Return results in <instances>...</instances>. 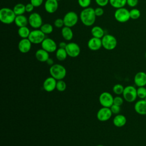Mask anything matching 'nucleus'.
<instances>
[{"mask_svg": "<svg viewBox=\"0 0 146 146\" xmlns=\"http://www.w3.org/2000/svg\"><path fill=\"white\" fill-rule=\"evenodd\" d=\"M124 98L119 96H116L115 98H113V104L120 106L123 104V100Z\"/></svg>", "mask_w": 146, "mask_h": 146, "instance_id": "c9c22d12", "label": "nucleus"}, {"mask_svg": "<svg viewBox=\"0 0 146 146\" xmlns=\"http://www.w3.org/2000/svg\"><path fill=\"white\" fill-rule=\"evenodd\" d=\"M137 97L140 99H144L146 98V88L145 87H139L137 88Z\"/></svg>", "mask_w": 146, "mask_h": 146, "instance_id": "2f4dec72", "label": "nucleus"}, {"mask_svg": "<svg viewBox=\"0 0 146 146\" xmlns=\"http://www.w3.org/2000/svg\"><path fill=\"white\" fill-rule=\"evenodd\" d=\"M94 11H95V14L96 17H100V16L103 15L104 14V10L102 8V7L99 6V7L94 9Z\"/></svg>", "mask_w": 146, "mask_h": 146, "instance_id": "4c0bfd02", "label": "nucleus"}, {"mask_svg": "<svg viewBox=\"0 0 146 146\" xmlns=\"http://www.w3.org/2000/svg\"><path fill=\"white\" fill-rule=\"evenodd\" d=\"M46 11L49 14H52L58 9V1L56 0H46L44 5Z\"/></svg>", "mask_w": 146, "mask_h": 146, "instance_id": "a211bd4d", "label": "nucleus"}, {"mask_svg": "<svg viewBox=\"0 0 146 146\" xmlns=\"http://www.w3.org/2000/svg\"><path fill=\"white\" fill-rule=\"evenodd\" d=\"M40 44L42 48L49 53L54 52L58 49L56 42L50 38H46Z\"/></svg>", "mask_w": 146, "mask_h": 146, "instance_id": "9b49d317", "label": "nucleus"}, {"mask_svg": "<svg viewBox=\"0 0 146 146\" xmlns=\"http://www.w3.org/2000/svg\"><path fill=\"white\" fill-rule=\"evenodd\" d=\"M100 104L104 107L110 108L113 104V97L108 92H102L99 98Z\"/></svg>", "mask_w": 146, "mask_h": 146, "instance_id": "9d476101", "label": "nucleus"}, {"mask_svg": "<svg viewBox=\"0 0 146 146\" xmlns=\"http://www.w3.org/2000/svg\"><path fill=\"white\" fill-rule=\"evenodd\" d=\"M111 111L112 113V114H115V115H117L119 114V113L120 111V106L115 105V104H112L111 106V107H110Z\"/></svg>", "mask_w": 146, "mask_h": 146, "instance_id": "e433bc0d", "label": "nucleus"}, {"mask_svg": "<svg viewBox=\"0 0 146 146\" xmlns=\"http://www.w3.org/2000/svg\"><path fill=\"white\" fill-rule=\"evenodd\" d=\"M40 29L45 35L50 34L53 31V26L50 23H46L42 25Z\"/></svg>", "mask_w": 146, "mask_h": 146, "instance_id": "c85d7f7f", "label": "nucleus"}, {"mask_svg": "<svg viewBox=\"0 0 146 146\" xmlns=\"http://www.w3.org/2000/svg\"><path fill=\"white\" fill-rule=\"evenodd\" d=\"M55 56L58 60L63 61L66 59L68 55L65 48H59L56 51Z\"/></svg>", "mask_w": 146, "mask_h": 146, "instance_id": "a878e982", "label": "nucleus"}, {"mask_svg": "<svg viewBox=\"0 0 146 146\" xmlns=\"http://www.w3.org/2000/svg\"><path fill=\"white\" fill-rule=\"evenodd\" d=\"M124 87L121 84H116L112 88L113 92L117 95H120L121 94H123V91H124Z\"/></svg>", "mask_w": 146, "mask_h": 146, "instance_id": "7c9ffc66", "label": "nucleus"}, {"mask_svg": "<svg viewBox=\"0 0 146 146\" xmlns=\"http://www.w3.org/2000/svg\"><path fill=\"white\" fill-rule=\"evenodd\" d=\"M16 15L11 9L9 7H3L0 10V21L6 25H10L14 22Z\"/></svg>", "mask_w": 146, "mask_h": 146, "instance_id": "f03ea898", "label": "nucleus"}, {"mask_svg": "<svg viewBox=\"0 0 146 146\" xmlns=\"http://www.w3.org/2000/svg\"><path fill=\"white\" fill-rule=\"evenodd\" d=\"M68 56L71 58L77 57L80 52L79 46L75 42H69L65 48Z\"/></svg>", "mask_w": 146, "mask_h": 146, "instance_id": "f8f14e48", "label": "nucleus"}, {"mask_svg": "<svg viewBox=\"0 0 146 146\" xmlns=\"http://www.w3.org/2000/svg\"><path fill=\"white\" fill-rule=\"evenodd\" d=\"M45 35L40 29H34L30 31L28 38L32 44H40L46 38Z\"/></svg>", "mask_w": 146, "mask_h": 146, "instance_id": "1a4fd4ad", "label": "nucleus"}, {"mask_svg": "<svg viewBox=\"0 0 146 146\" xmlns=\"http://www.w3.org/2000/svg\"><path fill=\"white\" fill-rule=\"evenodd\" d=\"M61 34H62V38L66 40L69 41L73 38L74 34L71 29V27H69L64 26L62 28Z\"/></svg>", "mask_w": 146, "mask_h": 146, "instance_id": "4be33fe9", "label": "nucleus"}, {"mask_svg": "<svg viewBox=\"0 0 146 146\" xmlns=\"http://www.w3.org/2000/svg\"><path fill=\"white\" fill-rule=\"evenodd\" d=\"M14 23L18 27L27 26V24H29L28 18L24 15H16Z\"/></svg>", "mask_w": 146, "mask_h": 146, "instance_id": "5701e85b", "label": "nucleus"}, {"mask_svg": "<svg viewBox=\"0 0 146 146\" xmlns=\"http://www.w3.org/2000/svg\"><path fill=\"white\" fill-rule=\"evenodd\" d=\"M96 15L94 9L92 7H87L83 9L79 15V19L82 23L86 26H92L96 21Z\"/></svg>", "mask_w": 146, "mask_h": 146, "instance_id": "f257e3e1", "label": "nucleus"}, {"mask_svg": "<svg viewBox=\"0 0 146 146\" xmlns=\"http://www.w3.org/2000/svg\"><path fill=\"white\" fill-rule=\"evenodd\" d=\"M139 0H127V5L131 7H135L138 4Z\"/></svg>", "mask_w": 146, "mask_h": 146, "instance_id": "a19ab883", "label": "nucleus"}, {"mask_svg": "<svg viewBox=\"0 0 146 146\" xmlns=\"http://www.w3.org/2000/svg\"><path fill=\"white\" fill-rule=\"evenodd\" d=\"M96 146H104V145H101V144H100V145H96Z\"/></svg>", "mask_w": 146, "mask_h": 146, "instance_id": "a18cd8bd", "label": "nucleus"}, {"mask_svg": "<svg viewBox=\"0 0 146 146\" xmlns=\"http://www.w3.org/2000/svg\"><path fill=\"white\" fill-rule=\"evenodd\" d=\"M28 21L29 25L34 29H40L43 25V21L41 15L36 12L31 13L29 17Z\"/></svg>", "mask_w": 146, "mask_h": 146, "instance_id": "6e6552de", "label": "nucleus"}, {"mask_svg": "<svg viewBox=\"0 0 146 146\" xmlns=\"http://www.w3.org/2000/svg\"><path fill=\"white\" fill-rule=\"evenodd\" d=\"M129 15L131 19L135 20L140 18L141 15V13L139 9L136 8H133L129 11Z\"/></svg>", "mask_w": 146, "mask_h": 146, "instance_id": "c756f323", "label": "nucleus"}, {"mask_svg": "<svg viewBox=\"0 0 146 146\" xmlns=\"http://www.w3.org/2000/svg\"><path fill=\"white\" fill-rule=\"evenodd\" d=\"M91 33L93 37L100 39H102L105 35L104 30L99 26H95L92 27L91 30Z\"/></svg>", "mask_w": 146, "mask_h": 146, "instance_id": "b1692460", "label": "nucleus"}, {"mask_svg": "<svg viewBox=\"0 0 146 146\" xmlns=\"http://www.w3.org/2000/svg\"><path fill=\"white\" fill-rule=\"evenodd\" d=\"M114 17L120 23L127 22L131 19L129 11L124 7L117 9L114 13Z\"/></svg>", "mask_w": 146, "mask_h": 146, "instance_id": "423d86ee", "label": "nucleus"}, {"mask_svg": "<svg viewBox=\"0 0 146 146\" xmlns=\"http://www.w3.org/2000/svg\"><path fill=\"white\" fill-rule=\"evenodd\" d=\"M13 11L15 13L16 15H23V14L26 12L25 5L23 3H19L16 4L13 7Z\"/></svg>", "mask_w": 146, "mask_h": 146, "instance_id": "bb28decb", "label": "nucleus"}, {"mask_svg": "<svg viewBox=\"0 0 146 146\" xmlns=\"http://www.w3.org/2000/svg\"><path fill=\"white\" fill-rule=\"evenodd\" d=\"M30 2L35 7H38L42 5L43 2V0H30Z\"/></svg>", "mask_w": 146, "mask_h": 146, "instance_id": "ea45409f", "label": "nucleus"}, {"mask_svg": "<svg viewBox=\"0 0 146 146\" xmlns=\"http://www.w3.org/2000/svg\"><path fill=\"white\" fill-rule=\"evenodd\" d=\"M34 7H34L30 2L27 3V4L25 5L26 12H27V13H31V12L33 11Z\"/></svg>", "mask_w": 146, "mask_h": 146, "instance_id": "79ce46f5", "label": "nucleus"}, {"mask_svg": "<svg viewBox=\"0 0 146 146\" xmlns=\"http://www.w3.org/2000/svg\"><path fill=\"white\" fill-rule=\"evenodd\" d=\"M134 83L136 86L145 87L146 86V73L144 71L137 72L134 76Z\"/></svg>", "mask_w": 146, "mask_h": 146, "instance_id": "dca6fc26", "label": "nucleus"}, {"mask_svg": "<svg viewBox=\"0 0 146 146\" xmlns=\"http://www.w3.org/2000/svg\"><path fill=\"white\" fill-rule=\"evenodd\" d=\"M46 63H47V64H48V65L50 66H52L53 64H54V60H53V59H52V58H49L47 59V60L46 61Z\"/></svg>", "mask_w": 146, "mask_h": 146, "instance_id": "c03bdc74", "label": "nucleus"}, {"mask_svg": "<svg viewBox=\"0 0 146 146\" xmlns=\"http://www.w3.org/2000/svg\"><path fill=\"white\" fill-rule=\"evenodd\" d=\"M50 74L56 80H62L66 75L65 67L59 64H54L50 68Z\"/></svg>", "mask_w": 146, "mask_h": 146, "instance_id": "7ed1b4c3", "label": "nucleus"}, {"mask_svg": "<svg viewBox=\"0 0 146 146\" xmlns=\"http://www.w3.org/2000/svg\"><path fill=\"white\" fill-rule=\"evenodd\" d=\"M87 46L88 48L92 51L99 50L102 47V39L92 36L88 40Z\"/></svg>", "mask_w": 146, "mask_h": 146, "instance_id": "f3484780", "label": "nucleus"}, {"mask_svg": "<svg viewBox=\"0 0 146 146\" xmlns=\"http://www.w3.org/2000/svg\"><path fill=\"white\" fill-rule=\"evenodd\" d=\"M36 59L41 62H46L47 59L50 58L49 52L43 48L38 49L35 54Z\"/></svg>", "mask_w": 146, "mask_h": 146, "instance_id": "aec40b11", "label": "nucleus"}, {"mask_svg": "<svg viewBox=\"0 0 146 146\" xmlns=\"http://www.w3.org/2000/svg\"><path fill=\"white\" fill-rule=\"evenodd\" d=\"M126 123L127 119L125 116L121 114L116 115L113 119V123L116 127H122L125 125Z\"/></svg>", "mask_w": 146, "mask_h": 146, "instance_id": "412c9836", "label": "nucleus"}, {"mask_svg": "<svg viewBox=\"0 0 146 146\" xmlns=\"http://www.w3.org/2000/svg\"><path fill=\"white\" fill-rule=\"evenodd\" d=\"M31 46L32 43L29 38H23L19 40L18 44V48L21 52L26 54L30 51L31 48Z\"/></svg>", "mask_w": 146, "mask_h": 146, "instance_id": "4468645a", "label": "nucleus"}, {"mask_svg": "<svg viewBox=\"0 0 146 146\" xmlns=\"http://www.w3.org/2000/svg\"><path fill=\"white\" fill-rule=\"evenodd\" d=\"M54 25L55 27L58 29H60V28L62 29L63 27L64 26L63 19H62V18L56 19L54 22Z\"/></svg>", "mask_w": 146, "mask_h": 146, "instance_id": "f704fd0d", "label": "nucleus"}, {"mask_svg": "<svg viewBox=\"0 0 146 146\" xmlns=\"http://www.w3.org/2000/svg\"><path fill=\"white\" fill-rule=\"evenodd\" d=\"M30 30L27 26L19 27L18 30V34L22 38H28L30 33Z\"/></svg>", "mask_w": 146, "mask_h": 146, "instance_id": "cd10ccee", "label": "nucleus"}, {"mask_svg": "<svg viewBox=\"0 0 146 146\" xmlns=\"http://www.w3.org/2000/svg\"><path fill=\"white\" fill-rule=\"evenodd\" d=\"M145 59H146V51H145Z\"/></svg>", "mask_w": 146, "mask_h": 146, "instance_id": "49530a36", "label": "nucleus"}, {"mask_svg": "<svg viewBox=\"0 0 146 146\" xmlns=\"http://www.w3.org/2000/svg\"><path fill=\"white\" fill-rule=\"evenodd\" d=\"M56 83L57 81L55 78L52 76L48 77L43 82V89L47 92H52L56 88Z\"/></svg>", "mask_w": 146, "mask_h": 146, "instance_id": "2eb2a0df", "label": "nucleus"}, {"mask_svg": "<svg viewBox=\"0 0 146 146\" xmlns=\"http://www.w3.org/2000/svg\"><path fill=\"white\" fill-rule=\"evenodd\" d=\"M96 3L100 7H104L109 3V0H95Z\"/></svg>", "mask_w": 146, "mask_h": 146, "instance_id": "58836bf2", "label": "nucleus"}, {"mask_svg": "<svg viewBox=\"0 0 146 146\" xmlns=\"http://www.w3.org/2000/svg\"><path fill=\"white\" fill-rule=\"evenodd\" d=\"M112 113L110 108L103 107L97 112V118L100 121H106L109 120L112 116Z\"/></svg>", "mask_w": 146, "mask_h": 146, "instance_id": "ddd939ff", "label": "nucleus"}, {"mask_svg": "<svg viewBox=\"0 0 146 146\" xmlns=\"http://www.w3.org/2000/svg\"><path fill=\"white\" fill-rule=\"evenodd\" d=\"M56 1H58V2H59V1H61V0H56Z\"/></svg>", "mask_w": 146, "mask_h": 146, "instance_id": "de8ad7c7", "label": "nucleus"}, {"mask_svg": "<svg viewBox=\"0 0 146 146\" xmlns=\"http://www.w3.org/2000/svg\"><path fill=\"white\" fill-rule=\"evenodd\" d=\"M135 112L140 115H146V100L140 99L137 101L134 105Z\"/></svg>", "mask_w": 146, "mask_h": 146, "instance_id": "6ab92c4d", "label": "nucleus"}, {"mask_svg": "<svg viewBox=\"0 0 146 146\" xmlns=\"http://www.w3.org/2000/svg\"><path fill=\"white\" fill-rule=\"evenodd\" d=\"M66 88V83L63 80H59L57 81L56 89L60 92L64 91Z\"/></svg>", "mask_w": 146, "mask_h": 146, "instance_id": "473e14b6", "label": "nucleus"}, {"mask_svg": "<svg viewBox=\"0 0 146 146\" xmlns=\"http://www.w3.org/2000/svg\"><path fill=\"white\" fill-rule=\"evenodd\" d=\"M78 14L73 11H70L65 14L63 17V21L65 26L72 27L75 26L79 20Z\"/></svg>", "mask_w": 146, "mask_h": 146, "instance_id": "0eeeda50", "label": "nucleus"}, {"mask_svg": "<svg viewBox=\"0 0 146 146\" xmlns=\"http://www.w3.org/2000/svg\"><path fill=\"white\" fill-rule=\"evenodd\" d=\"M79 5L83 9L88 7L91 3V0H78Z\"/></svg>", "mask_w": 146, "mask_h": 146, "instance_id": "72a5a7b5", "label": "nucleus"}, {"mask_svg": "<svg viewBox=\"0 0 146 146\" xmlns=\"http://www.w3.org/2000/svg\"><path fill=\"white\" fill-rule=\"evenodd\" d=\"M101 39L102 47L107 50H112L117 46V39L112 35L105 34Z\"/></svg>", "mask_w": 146, "mask_h": 146, "instance_id": "20e7f679", "label": "nucleus"}, {"mask_svg": "<svg viewBox=\"0 0 146 146\" xmlns=\"http://www.w3.org/2000/svg\"><path fill=\"white\" fill-rule=\"evenodd\" d=\"M122 95L126 102L128 103L133 102L137 97V89L133 86H127L124 87Z\"/></svg>", "mask_w": 146, "mask_h": 146, "instance_id": "39448f33", "label": "nucleus"}, {"mask_svg": "<svg viewBox=\"0 0 146 146\" xmlns=\"http://www.w3.org/2000/svg\"><path fill=\"white\" fill-rule=\"evenodd\" d=\"M109 3L112 7L117 9L124 7L127 5V0H109Z\"/></svg>", "mask_w": 146, "mask_h": 146, "instance_id": "393cba45", "label": "nucleus"}, {"mask_svg": "<svg viewBox=\"0 0 146 146\" xmlns=\"http://www.w3.org/2000/svg\"><path fill=\"white\" fill-rule=\"evenodd\" d=\"M67 44L65 42H60L59 43V48H65L66 46H67Z\"/></svg>", "mask_w": 146, "mask_h": 146, "instance_id": "37998d69", "label": "nucleus"}]
</instances>
